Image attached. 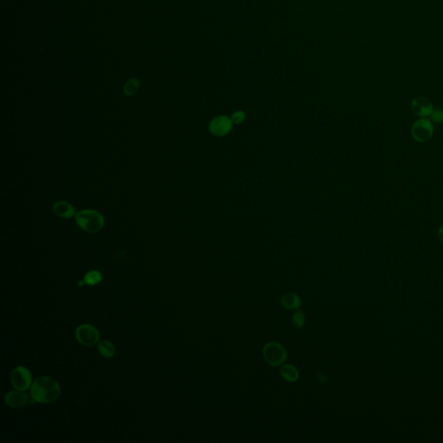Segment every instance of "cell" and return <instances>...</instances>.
Returning a JSON list of instances; mask_svg holds the SVG:
<instances>
[{"label": "cell", "mask_w": 443, "mask_h": 443, "mask_svg": "<svg viewBox=\"0 0 443 443\" xmlns=\"http://www.w3.org/2000/svg\"><path fill=\"white\" fill-rule=\"evenodd\" d=\"M31 395L38 404H52L60 397V384L53 377L41 376L32 383Z\"/></svg>", "instance_id": "cell-1"}, {"label": "cell", "mask_w": 443, "mask_h": 443, "mask_svg": "<svg viewBox=\"0 0 443 443\" xmlns=\"http://www.w3.org/2000/svg\"><path fill=\"white\" fill-rule=\"evenodd\" d=\"M75 222L86 232L96 233L102 229L105 220L99 211L84 209L75 215Z\"/></svg>", "instance_id": "cell-2"}, {"label": "cell", "mask_w": 443, "mask_h": 443, "mask_svg": "<svg viewBox=\"0 0 443 443\" xmlns=\"http://www.w3.org/2000/svg\"><path fill=\"white\" fill-rule=\"evenodd\" d=\"M412 138L418 143H426L432 138L435 133L434 123L429 118H419L412 124Z\"/></svg>", "instance_id": "cell-3"}, {"label": "cell", "mask_w": 443, "mask_h": 443, "mask_svg": "<svg viewBox=\"0 0 443 443\" xmlns=\"http://www.w3.org/2000/svg\"><path fill=\"white\" fill-rule=\"evenodd\" d=\"M75 337L80 344L91 347L99 342L100 333L96 326L90 324H82L76 328Z\"/></svg>", "instance_id": "cell-4"}, {"label": "cell", "mask_w": 443, "mask_h": 443, "mask_svg": "<svg viewBox=\"0 0 443 443\" xmlns=\"http://www.w3.org/2000/svg\"><path fill=\"white\" fill-rule=\"evenodd\" d=\"M263 356L270 365L279 366L285 361L287 352L281 344L277 342H270L263 349Z\"/></svg>", "instance_id": "cell-5"}, {"label": "cell", "mask_w": 443, "mask_h": 443, "mask_svg": "<svg viewBox=\"0 0 443 443\" xmlns=\"http://www.w3.org/2000/svg\"><path fill=\"white\" fill-rule=\"evenodd\" d=\"M11 382L16 390H27L33 383L32 373L25 366H18L11 373Z\"/></svg>", "instance_id": "cell-6"}, {"label": "cell", "mask_w": 443, "mask_h": 443, "mask_svg": "<svg viewBox=\"0 0 443 443\" xmlns=\"http://www.w3.org/2000/svg\"><path fill=\"white\" fill-rule=\"evenodd\" d=\"M410 106L413 114L419 118H429L435 109L432 102L423 96H415L413 98Z\"/></svg>", "instance_id": "cell-7"}, {"label": "cell", "mask_w": 443, "mask_h": 443, "mask_svg": "<svg viewBox=\"0 0 443 443\" xmlns=\"http://www.w3.org/2000/svg\"><path fill=\"white\" fill-rule=\"evenodd\" d=\"M232 128V121L225 116H219L212 120L209 124V130L216 136H224L230 133Z\"/></svg>", "instance_id": "cell-8"}, {"label": "cell", "mask_w": 443, "mask_h": 443, "mask_svg": "<svg viewBox=\"0 0 443 443\" xmlns=\"http://www.w3.org/2000/svg\"><path fill=\"white\" fill-rule=\"evenodd\" d=\"M29 397L22 390H12L9 391L4 396V402L11 408H22L28 404Z\"/></svg>", "instance_id": "cell-9"}, {"label": "cell", "mask_w": 443, "mask_h": 443, "mask_svg": "<svg viewBox=\"0 0 443 443\" xmlns=\"http://www.w3.org/2000/svg\"><path fill=\"white\" fill-rule=\"evenodd\" d=\"M53 211L61 218H71L76 215L75 208L66 201H58L54 204Z\"/></svg>", "instance_id": "cell-10"}, {"label": "cell", "mask_w": 443, "mask_h": 443, "mask_svg": "<svg viewBox=\"0 0 443 443\" xmlns=\"http://www.w3.org/2000/svg\"><path fill=\"white\" fill-rule=\"evenodd\" d=\"M282 305L287 309H298L302 306V301L297 294L287 293L281 298Z\"/></svg>", "instance_id": "cell-11"}, {"label": "cell", "mask_w": 443, "mask_h": 443, "mask_svg": "<svg viewBox=\"0 0 443 443\" xmlns=\"http://www.w3.org/2000/svg\"><path fill=\"white\" fill-rule=\"evenodd\" d=\"M280 375L284 379L288 382H296L299 378V373L297 369L291 365H283L280 368Z\"/></svg>", "instance_id": "cell-12"}, {"label": "cell", "mask_w": 443, "mask_h": 443, "mask_svg": "<svg viewBox=\"0 0 443 443\" xmlns=\"http://www.w3.org/2000/svg\"><path fill=\"white\" fill-rule=\"evenodd\" d=\"M98 351L100 354L106 358H113L115 354V347L114 344L106 340L101 341L98 344Z\"/></svg>", "instance_id": "cell-13"}, {"label": "cell", "mask_w": 443, "mask_h": 443, "mask_svg": "<svg viewBox=\"0 0 443 443\" xmlns=\"http://www.w3.org/2000/svg\"><path fill=\"white\" fill-rule=\"evenodd\" d=\"M102 280V275L97 270H91L88 273H86L84 276L83 284H87L89 286H96L97 284H99Z\"/></svg>", "instance_id": "cell-14"}, {"label": "cell", "mask_w": 443, "mask_h": 443, "mask_svg": "<svg viewBox=\"0 0 443 443\" xmlns=\"http://www.w3.org/2000/svg\"><path fill=\"white\" fill-rule=\"evenodd\" d=\"M139 89V82L137 79H130L124 86V92L128 96H135Z\"/></svg>", "instance_id": "cell-15"}, {"label": "cell", "mask_w": 443, "mask_h": 443, "mask_svg": "<svg viewBox=\"0 0 443 443\" xmlns=\"http://www.w3.org/2000/svg\"><path fill=\"white\" fill-rule=\"evenodd\" d=\"M430 121L436 124H443V108L434 109L431 115L429 116Z\"/></svg>", "instance_id": "cell-16"}, {"label": "cell", "mask_w": 443, "mask_h": 443, "mask_svg": "<svg viewBox=\"0 0 443 443\" xmlns=\"http://www.w3.org/2000/svg\"><path fill=\"white\" fill-rule=\"evenodd\" d=\"M293 324L296 328H302L305 324V316L301 311L295 312L293 316Z\"/></svg>", "instance_id": "cell-17"}, {"label": "cell", "mask_w": 443, "mask_h": 443, "mask_svg": "<svg viewBox=\"0 0 443 443\" xmlns=\"http://www.w3.org/2000/svg\"><path fill=\"white\" fill-rule=\"evenodd\" d=\"M245 115L241 111H238V112H236L233 115H232V118H231V121L232 122H234V123H241V121L244 120Z\"/></svg>", "instance_id": "cell-18"}, {"label": "cell", "mask_w": 443, "mask_h": 443, "mask_svg": "<svg viewBox=\"0 0 443 443\" xmlns=\"http://www.w3.org/2000/svg\"><path fill=\"white\" fill-rule=\"evenodd\" d=\"M438 238H439L440 241L443 244V223L441 224L439 230H438Z\"/></svg>", "instance_id": "cell-19"}, {"label": "cell", "mask_w": 443, "mask_h": 443, "mask_svg": "<svg viewBox=\"0 0 443 443\" xmlns=\"http://www.w3.org/2000/svg\"><path fill=\"white\" fill-rule=\"evenodd\" d=\"M326 374L324 373H319V375H318V380H319V382L320 383H325L326 381Z\"/></svg>", "instance_id": "cell-20"}]
</instances>
